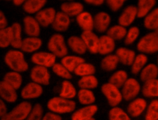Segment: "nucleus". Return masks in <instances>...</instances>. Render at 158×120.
I'll return each instance as SVG.
<instances>
[{
	"mask_svg": "<svg viewBox=\"0 0 158 120\" xmlns=\"http://www.w3.org/2000/svg\"><path fill=\"white\" fill-rule=\"evenodd\" d=\"M4 62L10 70L21 73L26 72L29 68L24 52L20 49L13 48L7 50L4 54Z\"/></svg>",
	"mask_w": 158,
	"mask_h": 120,
	"instance_id": "obj_1",
	"label": "nucleus"
},
{
	"mask_svg": "<svg viewBox=\"0 0 158 120\" xmlns=\"http://www.w3.org/2000/svg\"><path fill=\"white\" fill-rule=\"evenodd\" d=\"M48 109L59 114L71 113L76 109V102L73 100L65 98L60 96L51 98L46 104Z\"/></svg>",
	"mask_w": 158,
	"mask_h": 120,
	"instance_id": "obj_2",
	"label": "nucleus"
},
{
	"mask_svg": "<svg viewBox=\"0 0 158 120\" xmlns=\"http://www.w3.org/2000/svg\"><path fill=\"white\" fill-rule=\"evenodd\" d=\"M47 48L57 58H61L69 52L67 41L62 33H56L50 36L47 42Z\"/></svg>",
	"mask_w": 158,
	"mask_h": 120,
	"instance_id": "obj_3",
	"label": "nucleus"
},
{
	"mask_svg": "<svg viewBox=\"0 0 158 120\" xmlns=\"http://www.w3.org/2000/svg\"><path fill=\"white\" fill-rule=\"evenodd\" d=\"M136 49L144 54H153L158 52V34L154 31L143 36L136 44Z\"/></svg>",
	"mask_w": 158,
	"mask_h": 120,
	"instance_id": "obj_4",
	"label": "nucleus"
},
{
	"mask_svg": "<svg viewBox=\"0 0 158 120\" xmlns=\"http://www.w3.org/2000/svg\"><path fill=\"white\" fill-rule=\"evenodd\" d=\"M101 91L111 107L118 106L123 100L120 88L109 82L101 86Z\"/></svg>",
	"mask_w": 158,
	"mask_h": 120,
	"instance_id": "obj_5",
	"label": "nucleus"
},
{
	"mask_svg": "<svg viewBox=\"0 0 158 120\" xmlns=\"http://www.w3.org/2000/svg\"><path fill=\"white\" fill-rule=\"evenodd\" d=\"M31 103L23 100L15 105L10 111L0 118V120H25L32 108Z\"/></svg>",
	"mask_w": 158,
	"mask_h": 120,
	"instance_id": "obj_6",
	"label": "nucleus"
},
{
	"mask_svg": "<svg viewBox=\"0 0 158 120\" xmlns=\"http://www.w3.org/2000/svg\"><path fill=\"white\" fill-rule=\"evenodd\" d=\"M120 89L123 100L127 102L136 98L141 92L139 82L134 78H128Z\"/></svg>",
	"mask_w": 158,
	"mask_h": 120,
	"instance_id": "obj_7",
	"label": "nucleus"
},
{
	"mask_svg": "<svg viewBox=\"0 0 158 120\" xmlns=\"http://www.w3.org/2000/svg\"><path fill=\"white\" fill-rule=\"evenodd\" d=\"M30 78L31 81L46 86L50 84L51 73L46 67L34 65L30 70Z\"/></svg>",
	"mask_w": 158,
	"mask_h": 120,
	"instance_id": "obj_8",
	"label": "nucleus"
},
{
	"mask_svg": "<svg viewBox=\"0 0 158 120\" xmlns=\"http://www.w3.org/2000/svg\"><path fill=\"white\" fill-rule=\"evenodd\" d=\"M57 57L51 52L37 51L32 54L30 60L35 65H39L48 68H51L56 62Z\"/></svg>",
	"mask_w": 158,
	"mask_h": 120,
	"instance_id": "obj_9",
	"label": "nucleus"
},
{
	"mask_svg": "<svg viewBox=\"0 0 158 120\" xmlns=\"http://www.w3.org/2000/svg\"><path fill=\"white\" fill-rule=\"evenodd\" d=\"M43 87L41 85L33 81L26 84L20 90V96L24 100L36 99L42 95Z\"/></svg>",
	"mask_w": 158,
	"mask_h": 120,
	"instance_id": "obj_10",
	"label": "nucleus"
},
{
	"mask_svg": "<svg viewBox=\"0 0 158 120\" xmlns=\"http://www.w3.org/2000/svg\"><path fill=\"white\" fill-rule=\"evenodd\" d=\"M138 18V11L135 5H128L123 8L118 18V23L127 28L130 26Z\"/></svg>",
	"mask_w": 158,
	"mask_h": 120,
	"instance_id": "obj_11",
	"label": "nucleus"
},
{
	"mask_svg": "<svg viewBox=\"0 0 158 120\" xmlns=\"http://www.w3.org/2000/svg\"><path fill=\"white\" fill-rule=\"evenodd\" d=\"M23 31L27 36H40L41 28L35 16L27 15L23 18Z\"/></svg>",
	"mask_w": 158,
	"mask_h": 120,
	"instance_id": "obj_12",
	"label": "nucleus"
},
{
	"mask_svg": "<svg viewBox=\"0 0 158 120\" xmlns=\"http://www.w3.org/2000/svg\"><path fill=\"white\" fill-rule=\"evenodd\" d=\"M57 11L52 7H45L35 15V17L42 28L51 26Z\"/></svg>",
	"mask_w": 158,
	"mask_h": 120,
	"instance_id": "obj_13",
	"label": "nucleus"
},
{
	"mask_svg": "<svg viewBox=\"0 0 158 120\" xmlns=\"http://www.w3.org/2000/svg\"><path fill=\"white\" fill-rule=\"evenodd\" d=\"M111 17L105 11H100L94 15V30L99 33H106L110 26Z\"/></svg>",
	"mask_w": 158,
	"mask_h": 120,
	"instance_id": "obj_14",
	"label": "nucleus"
},
{
	"mask_svg": "<svg viewBox=\"0 0 158 120\" xmlns=\"http://www.w3.org/2000/svg\"><path fill=\"white\" fill-rule=\"evenodd\" d=\"M147 106V101L144 98L136 97L130 101L127 107V112L130 117L137 118L146 111Z\"/></svg>",
	"mask_w": 158,
	"mask_h": 120,
	"instance_id": "obj_15",
	"label": "nucleus"
},
{
	"mask_svg": "<svg viewBox=\"0 0 158 120\" xmlns=\"http://www.w3.org/2000/svg\"><path fill=\"white\" fill-rule=\"evenodd\" d=\"M98 111L96 105H84L83 106L75 109L71 115V120H88L93 118Z\"/></svg>",
	"mask_w": 158,
	"mask_h": 120,
	"instance_id": "obj_16",
	"label": "nucleus"
},
{
	"mask_svg": "<svg viewBox=\"0 0 158 120\" xmlns=\"http://www.w3.org/2000/svg\"><path fill=\"white\" fill-rule=\"evenodd\" d=\"M70 17L67 14L60 11H57L56 17L51 25L52 29L59 33H62L68 30L70 25Z\"/></svg>",
	"mask_w": 158,
	"mask_h": 120,
	"instance_id": "obj_17",
	"label": "nucleus"
},
{
	"mask_svg": "<svg viewBox=\"0 0 158 120\" xmlns=\"http://www.w3.org/2000/svg\"><path fill=\"white\" fill-rule=\"evenodd\" d=\"M43 45L40 36H27L23 39L20 50L24 53L33 54L38 51Z\"/></svg>",
	"mask_w": 158,
	"mask_h": 120,
	"instance_id": "obj_18",
	"label": "nucleus"
},
{
	"mask_svg": "<svg viewBox=\"0 0 158 120\" xmlns=\"http://www.w3.org/2000/svg\"><path fill=\"white\" fill-rule=\"evenodd\" d=\"M80 36L85 44L87 51L92 54H98L99 37L93 31H82Z\"/></svg>",
	"mask_w": 158,
	"mask_h": 120,
	"instance_id": "obj_19",
	"label": "nucleus"
},
{
	"mask_svg": "<svg viewBox=\"0 0 158 120\" xmlns=\"http://www.w3.org/2000/svg\"><path fill=\"white\" fill-rule=\"evenodd\" d=\"M115 41L107 34L99 36L98 54L104 56L112 54L115 50Z\"/></svg>",
	"mask_w": 158,
	"mask_h": 120,
	"instance_id": "obj_20",
	"label": "nucleus"
},
{
	"mask_svg": "<svg viewBox=\"0 0 158 120\" xmlns=\"http://www.w3.org/2000/svg\"><path fill=\"white\" fill-rule=\"evenodd\" d=\"M60 10L71 17H76L79 14L84 10L83 4L79 2L73 1L63 2L60 6Z\"/></svg>",
	"mask_w": 158,
	"mask_h": 120,
	"instance_id": "obj_21",
	"label": "nucleus"
},
{
	"mask_svg": "<svg viewBox=\"0 0 158 120\" xmlns=\"http://www.w3.org/2000/svg\"><path fill=\"white\" fill-rule=\"evenodd\" d=\"M75 20L82 31L94 30V16L89 12L83 10L75 17Z\"/></svg>",
	"mask_w": 158,
	"mask_h": 120,
	"instance_id": "obj_22",
	"label": "nucleus"
},
{
	"mask_svg": "<svg viewBox=\"0 0 158 120\" xmlns=\"http://www.w3.org/2000/svg\"><path fill=\"white\" fill-rule=\"evenodd\" d=\"M68 47L76 55H83L87 52L85 44L80 36L72 35L67 40Z\"/></svg>",
	"mask_w": 158,
	"mask_h": 120,
	"instance_id": "obj_23",
	"label": "nucleus"
},
{
	"mask_svg": "<svg viewBox=\"0 0 158 120\" xmlns=\"http://www.w3.org/2000/svg\"><path fill=\"white\" fill-rule=\"evenodd\" d=\"M11 38L10 46L14 49H20L22 41V31L23 27L19 22H14L9 26Z\"/></svg>",
	"mask_w": 158,
	"mask_h": 120,
	"instance_id": "obj_24",
	"label": "nucleus"
},
{
	"mask_svg": "<svg viewBox=\"0 0 158 120\" xmlns=\"http://www.w3.org/2000/svg\"><path fill=\"white\" fill-rule=\"evenodd\" d=\"M0 97L6 102L15 103L18 98L17 90L3 80L0 81Z\"/></svg>",
	"mask_w": 158,
	"mask_h": 120,
	"instance_id": "obj_25",
	"label": "nucleus"
},
{
	"mask_svg": "<svg viewBox=\"0 0 158 120\" xmlns=\"http://www.w3.org/2000/svg\"><path fill=\"white\" fill-rule=\"evenodd\" d=\"M115 54L117 56L119 62L125 66H131L135 57L136 52L130 49L125 47H120L115 50Z\"/></svg>",
	"mask_w": 158,
	"mask_h": 120,
	"instance_id": "obj_26",
	"label": "nucleus"
},
{
	"mask_svg": "<svg viewBox=\"0 0 158 120\" xmlns=\"http://www.w3.org/2000/svg\"><path fill=\"white\" fill-rule=\"evenodd\" d=\"M48 0H28L24 2L22 8L27 15H35L45 7Z\"/></svg>",
	"mask_w": 158,
	"mask_h": 120,
	"instance_id": "obj_27",
	"label": "nucleus"
},
{
	"mask_svg": "<svg viewBox=\"0 0 158 120\" xmlns=\"http://www.w3.org/2000/svg\"><path fill=\"white\" fill-rule=\"evenodd\" d=\"M119 60L115 54H110L104 55L100 62L101 68L106 72L115 71L119 63Z\"/></svg>",
	"mask_w": 158,
	"mask_h": 120,
	"instance_id": "obj_28",
	"label": "nucleus"
},
{
	"mask_svg": "<svg viewBox=\"0 0 158 120\" xmlns=\"http://www.w3.org/2000/svg\"><path fill=\"white\" fill-rule=\"evenodd\" d=\"M141 93L146 98H158V78L143 82Z\"/></svg>",
	"mask_w": 158,
	"mask_h": 120,
	"instance_id": "obj_29",
	"label": "nucleus"
},
{
	"mask_svg": "<svg viewBox=\"0 0 158 120\" xmlns=\"http://www.w3.org/2000/svg\"><path fill=\"white\" fill-rule=\"evenodd\" d=\"M2 80L16 90L20 89L23 83V77L21 73L12 70L5 73Z\"/></svg>",
	"mask_w": 158,
	"mask_h": 120,
	"instance_id": "obj_30",
	"label": "nucleus"
},
{
	"mask_svg": "<svg viewBox=\"0 0 158 120\" xmlns=\"http://www.w3.org/2000/svg\"><path fill=\"white\" fill-rule=\"evenodd\" d=\"M139 79L141 82L152 80L158 78V66L153 63H148L139 73Z\"/></svg>",
	"mask_w": 158,
	"mask_h": 120,
	"instance_id": "obj_31",
	"label": "nucleus"
},
{
	"mask_svg": "<svg viewBox=\"0 0 158 120\" xmlns=\"http://www.w3.org/2000/svg\"><path fill=\"white\" fill-rule=\"evenodd\" d=\"M85 58L78 55H66L61 58L60 63L63 64L70 72L73 73L75 69L81 63L85 62Z\"/></svg>",
	"mask_w": 158,
	"mask_h": 120,
	"instance_id": "obj_32",
	"label": "nucleus"
},
{
	"mask_svg": "<svg viewBox=\"0 0 158 120\" xmlns=\"http://www.w3.org/2000/svg\"><path fill=\"white\" fill-rule=\"evenodd\" d=\"M157 0H138L136 8L138 18H143L150 11L156 7Z\"/></svg>",
	"mask_w": 158,
	"mask_h": 120,
	"instance_id": "obj_33",
	"label": "nucleus"
},
{
	"mask_svg": "<svg viewBox=\"0 0 158 120\" xmlns=\"http://www.w3.org/2000/svg\"><path fill=\"white\" fill-rule=\"evenodd\" d=\"M77 90L73 84L70 80H63L59 95L65 98L73 100L77 97Z\"/></svg>",
	"mask_w": 158,
	"mask_h": 120,
	"instance_id": "obj_34",
	"label": "nucleus"
},
{
	"mask_svg": "<svg viewBox=\"0 0 158 120\" xmlns=\"http://www.w3.org/2000/svg\"><path fill=\"white\" fill-rule=\"evenodd\" d=\"M148 57L146 54L139 53L136 55L130 67L131 73L134 75L139 74L143 68L148 64Z\"/></svg>",
	"mask_w": 158,
	"mask_h": 120,
	"instance_id": "obj_35",
	"label": "nucleus"
},
{
	"mask_svg": "<svg viewBox=\"0 0 158 120\" xmlns=\"http://www.w3.org/2000/svg\"><path fill=\"white\" fill-rule=\"evenodd\" d=\"M77 97L79 103L82 105H89L94 103L96 97L92 90L80 89L77 91Z\"/></svg>",
	"mask_w": 158,
	"mask_h": 120,
	"instance_id": "obj_36",
	"label": "nucleus"
},
{
	"mask_svg": "<svg viewBox=\"0 0 158 120\" xmlns=\"http://www.w3.org/2000/svg\"><path fill=\"white\" fill-rule=\"evenodd\" d=\"M143 25L148 30H155L158 25V7H156L143 18Z\"/></svg>",
	"mask_w": 158,
	"mask_h": 120,
	"instance_id": "obj_37",
	"label": "nucleus"
},
{
	"mask_svg": "<svg viewBox=\"0 0 158 120\" xmlns=\"http://www.w3.org/2000/svg\"><path fill=\"white\" fill-rule=\"evenodd\" d=\"M80 89L93 90L96 89L99 84V81L94 74L80 77L77 82Z\"/></svg>",
	"mask_w": 158,
	"mask_h": 120,
	"instance_id": "obj_38",
	"label": "nucleus"
},
{
	"mask_svg": "<svg viewBox=\"0 0 158 120\" xmlns=\"http://www.w3.org/2000/svg\"><path fill=\"white\" fill-rule=\"evenodd\" d=\"M96 71V69L93 64L86 62L85 61L77 66V67L73 71V73L80 78L85 76L94 74Z\"/></svg>",
	"mask_w": 158,
	"mask_h": 120,
	"instance_id": "obj_39",
	"label": "nucleus"
},
{
	"mask_svg": "<svg viewBox=\"0 0 158 120\" xmlns=\"http://www.w3.org/2000/svg\"><path fill=\"white\" fill-rule=\"evenodd\" d=\"M127 29L126 27L117 24L110 26L106 34L109 35L115 41H120L124 39Z\"/></svg>",
	"mask_w": 158,
	"mask_h": 120,
	"instance_id": "obj_40",
	"label": "nucleus"
},
{
	"mask_svg": "<svg viewBox=\"0 0 158 120\" xmlns=\"http://www.w3.org/2000/svg\"><path fill=\"white\" fill-rule=\"evenodd\" d=\"M128 78V73L123 70L115 71L108 79V82L121 88Z\"/></svg>",
	"mask_w": 158,
	"mask_h": 120,
	"instance_id": "obj_41",
	"label": "nucleus"
},
{
	"mask_svg": "<svg viewBox=\"0 0 158 120\" xmlns=\"http://www.w3.org/2000/svg\"><path fill=\"white\" fill-rule=\"evenodd\" d=\"M108 119L109 120H131L128 113L118 106H113L110 109Z\"/></svg>",
	"mask_w": 158,
	"mask_h": 120,
	"instance_id": "obj_42",
	"label": "nucleus"
},
{
	"mask_svg": "<svg viewBox=\"0 0 158 120\" xmlns=\"http://www.w3.org/2000/svg\"><path fill=\"white\" fill-rule=\"evenodd\" d=\"M51 68L54 74L64 80H70L72 78V73L60 62H56Z\"/></svg>",
	"mask_w": 158,
	"mask_h": 120,
	"instance_id": "obj_43",
	"label": "nucleus"
},
{
	"mask_svg": "<svg viewBox=\"0 0 158 120\" xmlns=\"http://www.w3.org/2000/svg\"><path fill=\"white\" fill-rule=\"evenodd\" d=\"M145 120H158V99H153L148 105L144 115Z\"/></svg>",
	"mask_w": 158,
	"mask_h": 120,
	"instance_id": "obj_44",
	"label": "nucleus"
},
{
	"mask_svg": "<svg viewBox=\"0 0 158 120\" xmlns=\"http://www.w3.org/2000/svg\"><path fill=\"white\" fill-rule=\"evenodd\" d=\"M140 34V30L136 26H131L127 30L125 36L123 39L124 44L127 46L133 44L136 42Z\"/></svg>",
	"mask_w": 158,
	"mask_h": 120,
	"instance_id": "obj_45",
	"label": "nucleus"
},
{
	"mask_svg": "<svg viewBox=\"0 0 158 120\" xmlns=\"http://www.w3.org/2000/svg\"><path fill=\"white\" fill-rule=\"evenodd\" d=\"M44 110L40 103H36L32 108L25 120H42L44 115Z\"/></svg>",
	"mask_w": 158,
	"mask_h": 120,
	"instance_id": "obj_46",
	"label": "nucleus"
},
{
	"mask_svg": "<svg viewBox=\"0 0 158 120\" xmlns=\"http://www.w3.org/2000/svg\"><path fill=\"white\" fill-rule=\"evenodd\" d=\"M11 38L9 26L0 29V48L6 49L10 46Z\"/></svg>",
	"mask_w": 158,
	"mask_h": 120,
	"instance_id": "obj_47",
	"label": "nucleus"
},
{
	"mask_svg": "<svg viewBox=\"0 0 158 120\" xmlns=\"http://www.w3.org/2000/svg\"><path fill=\"white\" fill-rule=\"evenodd\" d=\"M127 1L128 0H105V3L111 11L116 12L123 6Z\"/></svg>",
	"mask_w": 158,
	"mask_h": 120,
	"instance_id": "obj_48",
	"label": "nucleus"
},
{
	"mask_svg": "<svg viewBox=\"0 0 158 120\" xmlns=\"http://www.w3.org/2000/svg\"><path fill=\"white\" fill-rule=\"evenodd\" d=\"M42 120H62V118L60 114L49 111L43 115Z\"/></svg>",
	"mask_w": 158,
	"mask_h": 120,
	"instance_id": "obj_49",
	"label": "nucleus"
},
{
	"mask_svg": "<svg viewBox=\"0 0 158 120\" xmlns=\"http://www.w3.org/2000/svg\"><path fill=\"white\" fill-rule=\"evenodd\" d=\"M8 26V20L4 12L0 9V29Z\"/></svg>",
	"mask_w": 158,
	"mask_h": 120,
	"instance_id": "obj_50",
	"label": "nucleus"
},
{
	"mask_svg": "<svg viewBox=\"0 0 158 120\" xmlns=\"http://www.w3.org/2000/svg\"><path fill=\"white\" fill-rule=\"evenodd\" d=\"M7 112V107L6 102L0 97V118L4 116Z\"/></svg>",
	"mask_w": 158,
	"mask_h": 120,
	"instance_id": "obj_51",
	"label": "nucleus"
},
{
	"mask_svg": "<svg viewBox=\"0 0 158 120\" xmlns=\"http://www.w3.org/2000/svg\"><path fill=\"white\" fill-rule=\"evenodd\" d=\"M86 4L93 6H101L105 3V0H83Z\"/></svg>",
	"mask_w": 158,
	"mask_h": 120,
	"instance_id": "obj_52",
	"label": "nucleus"
},
{
	"mask_svg": "<svg viewBox=\"0 0 158 120\" xmlns=\"http://www.w3.org/2000/svg\"><path fill=\"white\" fill-rule=\"evenodd\" d=\"M28 0H12V2L16 6H22Z\"/></svg>",
	"mask_w": 158,
	"mask_h": 120,
	"instance_id": "obj_53",
	"label": "nucleus"
},
{
	"mask_svg": "<svg viewBox=\"0 0 158 120\" xmlns=\"http://www.w3.org/2000/svg\"><path fill=\"white\" fill-rule=\"evenodd\" d=\"M154 31H155L157 34H158V25L157 26V27H156V28L155 29V30Z\"/></svg>",
	"mask_w": 158,
	"mask_h": 120,
	"instance_id": "obj_54",
	"label": "nucleus"
},
{
	"mask_svg": "<svg viewBox=\"0 0 158 120\" xmlns=\"http://www.w3.org/2000/svg\"><path fill=\"white\" fill-rule=\"evenodd\" d=\"M60 1H62L65 2V1H73V0H60Z\"/></svg>",
	"mask_w": 158,
	"mask_h": 120,
	"instance_id": "obj_55",
	"label": "nucleus"
},
{
	"mask_svg": "<svg viewBox=\"0 0 158 120\" xmlns=\"http://www.w3.org/2000/svg\"><path fill=\"white\" fill-rule=\"evenodd\" d=\"M157 66H158V55H157Z\"/></svg>",
	"mask_w": 158,
	"mask_h": 120,
	"instance_id": "obj_56",
	"label": "nucleus"
},
{
	"mask_svg": "<svg viewBox=\"0 0 158 120\" xmlns=\"http://www.w3.org/2000/svg\"><path fill=\"white\" fill-rule=\"evenodd\" d=\"M88 120H95V119H94V118H91V119H88Z\"/></svg>",
	"mask_w": 158,
	"mask_h": 120,
	"instance_id": "obj_57",
	"label": "nucleus"
},
{
	"mask_svg": "<svg viewBox=\"0 0 158 120\" xmlns=\"http://www.w3.org/2000/svg\"><path fill=\"white\" fill-rule=\"evenodd\" d=\"M4 1H12V0H4Z\"/></svg>",
	"mask_w": 158,
	"mask_h": 120,
	"instance_id": "obj_58",
	"label": "nucleus"
}]
</instances>
